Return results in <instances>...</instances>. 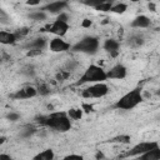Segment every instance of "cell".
<instances>
[{"instance_id":"6da1fadb","label":"cell","mask_w":160,"mask_h":160,"mask_svg":"<svg viewBox=\"0 0 160 160\" xmlns=\"http://www.w3.org/2000/svg\"><path fill=\"white\" fill-rule=\"evenodd\" d=\"M38 122L59 132H66L71 129V119L66 111H55L49 115H41L38 118Z\"/></svg>"},{"instance_id":"7a4b0ae2","label":"cell","mask_w":160,"mask_h":160,"mask_svg":"<svg viewBox=\"0 0 160 160\" xmlns=\"http://www.w3.org/2000/svg\"><path fill=\"white\" fill-rule=\"evenodd\" d=\"M108 80V75H106V70L96 64H91L89 65L84 72L80 75L79 80L76 81V85H91V84H98V82H105Z\"/></svg>"},{"instance_id":"3957f363","label":"cell","mask_w":160,"mask_h":160,"mask_svg":"<svg viewBox=\"0 0 160 160\" xmlns=\"http://www.w3.org/2000/svg\"><path fill=\"white\" fill-rule=\"evenodd\" d=\"M144 100V96H142V91L141 89L139 88H135L128 92H125L122 96H120L115 104H114V108L116 110H124V111H129V110H132L135 109L138 105H140Z\"/></svg>"},{"instance_id":"277c9868","label":"cell","mask_w":160,"mask_h":160,"mask_svg":"<svg viewBox=\"0 0 160 160\" xmlns=\"http://www.w3.org/2000/svg\"><path fill=\"white\" fill-rule=\"evenodd\" d=\"M99 46H100V41H99L98 38H95V36H84L76 44L72 45L71 50L76 51V52L86 54V55H94V54L98 52Z\"/></svg>"},{"instance_id":"5b68a950","label":"cell","mask_w":160,"mask_h":160,"mask_svg":"<svg viewBox=\"0 0 160 160\" xmlns=\"http://www.w3.org/2000/svg\"><path fill=\"white\" fill-rule=\"evenodd\" d=\"M110 89L106 82H98V84H91L86 86L81 91V96L84 99H101L105 98L109 94Z\"/></svg>"},{"instance_id":"8992f818","label":"cell","mask_w":160,"mask_h":160,"mask_svg":"<svg viewBox=\"0 0 160 160\" xmlns=\"http://www.w3.org/2000/svg\"><path fill=\"white\" fill-rule=\"evenodd\" d=\"M158 146H160L158 141H152V140H149V141H140V142L135 144L134 146H131L130 150L126 151L125 156H128V158H139L140 155H142V154L148 152L149 150L155 149V148H158Z\"/></svg>"},{"instance_id":"52a82bcc","label":"cell","mask_w":160,"mask_h":160,"mask_svg":"<svg viewBox=\"0 0 160 160\" xmlns=\"http://www.w3.org/2000/svg\"><path fill=\"white\" fill-rule=\"evenodd\" d=\"M72 48V45L66 41L64 38H56L54 36L52 39L49 40V50L51 52H56V54H62L66 51H70Z\"/></svg>"},{"instance_id":"ba28073f","label":"cell","mask_w":160,"mask_h":160,"mask_svg":"<svg viewBox=\"0 0 160 160\" xmlns=\"http://www.w3.org/2000/svg\"><path fill=\"white\" fill-rule=\"evenodd\" d=\"M70 30V25L68 21H62L59 19H55L49 26H48V31L52 35H55L56 38H64L68 31Z\"/></svg>"},{"instance_id":"9c48e42d","label":"cell","mask_w":160,"mask_h":160,"mask_svg":"<svg viewBox=\"0 0 160 160\" xmlns=\"http://www.w3.org/2000/svg\"><path fill=\"white\" fill-rule=\"evenodd\" d=\"M108 80H124L128 76V69L122 64H115L106 70Z\"/></svg>"},{"instance_id":"30bf717a","label":"cell","mask_w":160,"mask_h":160,"mask_svg":"<svg viewBox=\"0 0 160 160\" xmlns=\"http://www.w3.org/2000/svg\"><path fill=\"white\" fill-rule=\"evenodd\" d=\"M39 94L38 88L32 86V85H26L20 88L19 90H16L12 94V98L15 100H28V99H32Z\"/></svg>"},{"instance_id":"8fae6325","label":"cell","mask_w":160,"mask_h":160,"mask_svg":"<svg viewBox=\"0 0 160 160\" xmlns=\"http://www.w3.org/2000/svg\"><path fill=\"white\" fill-rule=\"evenodd\" d=\"M26 48L29 49V51H39V52H41L44 49L49 48V41L44 36H36V38L29 40Z\"/></svg>"},{"instance_id":"7c38bea8","label":"cell","mask_w":160,"mask_h":160,"mask_svg":"<svg viewBox=\"0 0 160 160\" xmlns=\"http://www.w3.org/2000/svg\"><path fill=\"white\" fill-rule=\"evenodd\" d=\"M69 6V4L66 1H52V2H48L41 10H44L48 14H52V15H60L61 12H64V10Z\"/></svg>"},{"instance_id":"4fadbf2b","label":"cell","mask_w":160,"mask_h":160,"mask_svg":"<svg viewBox=\"0 0 160 160\" xmlns=\"http://www.w3.org/2000/svg\"><path fill=\"white\" fill-rule=\"evenodd\" d=\"M150 25H151V19L142 14L135 16L130 22V26L132 29H148Z\"/></svg>"},{"instance_id":"5bb4252c","label":"cell","mask_w":160,"mask_h":160,"mask_svg":"<svg viewBox=\"0 0 160 160\" xmlns=\"http://www.w3.org/2000/svg\"><path fill=\"white\" fill-rule=\"evenodd\" d=\"M102 49L112 56H116L120 51V42L115 39H106L102 44Z\"/></svg>"},{"instance_id":"9a60e30c","label":"cell","mask_w":160,"mask_h":160,"mask_svg":"<svg viewBox=\"0 0 160 160\" xmlns=\"http://www.w3.org/2000/svg\"><path fill=\"white\" fill-rule=\"evenodd\" d=\"M18 36L15 32H10L6 30H1L0 31V42L2 45H14L18 41Z\"/></svg>"},{"instance_id":"2e32d148","label":"cell","mask_w":160,"mask_h":160,"mask_svg":"<svg viewBox=\"0 0 160 160\" xmlns=\"http://www.w3.org/2000/svg\"><path fill=\"white\" fill-rule=\"evenodd\" d=\"M138 160H160V146L149 150L148 152L140 155L139 158H136Z\"/></svg>"},{"instance_id":"e0dca14e","label":"cell","mask_w":160,"mask_h":160,"mask_svg":"<svg viewBox=\"0 0 160 160\" xmlns=\"http://www.w3.org/2000/svg\"><path fill=\"white\" fill-rule=\"evenodd\" d=\"M55 159V152L52 149H45L40 152H38L31 160H54Z\"/></svg>"},{"instance_id":"ac0fdd59","label":"cell","mask_w":160,"mask_h":160,"mask_svg":"<svg viewBox=\"0 0 160 160\" xmlns=\"http://www.w3.org/2000/svg\"><path fill=\"white\" fill-rule=\"evenodd\" d=\"M29 19L32 21H45L48 19V12H45L44 10H34L29 14Z\"/></svg>"},{"instance_id":"d6986e66","label":"cell","mask_w":160,"mask_h":160,"mask_svg":"<svg viewBox=\"0 0 160 160\" xmlns=\"http://www.w3.org/2000/svg\"><path fill=\"white\" fill-rule=\"evenodd\" d=\"M66 112H68V115H69V118L71 120H80L82 118V115H84V111H82L81 108H71Z\"/></svg>"},{"instance_id":"ffe728a7","label":"cell","mask_w":160,"mask_h":160,"mask_svg":"<svg viewBox=\"0 0 160 160\" xmlns=\"http://www.w3.org/2000/svg\"><path fill=\"white\" fill-rule=\"evenodd\" d=\"M112 2H109V1H101L96 8L95 10L96 11H100V12H111V9H112Z\"/></svg>"},{"instance_id":"44dd1931","label":"cell","mask_w":160,"mask_h":160,"mask_svg":"<svg viewBox=\"0 0 160 160\" xmlns=\"http://www.w3.org/2000/svg\"><path fill=\"white\" fill-rule=\"evenodd\" d=\"M131 140L130 135H126V134H121V135H118L115 138H112L110 141L111 142H115V144H129Z\"/></svg>"},{"instance_id":"7402d4cb","label":"cell","mask_w":160,"mask_h":160,"mask_svg":"<svg viewBox=\"0 0 160 160\" xmlns=\"http://www.w3.org/2000/svg\"><path fill=\"white\" fill-rule=\"evenodd\" d=\"M126 10H128V5L126 4H124V2H116V4L112 5L111 12H114V14H124Z\"/></svg>"},{"instance_id":"603a6c76","label":"cell","mask_w":160,"mask_h":160,"mask_svg":"<svg viewBox=\"0 0 160 160\" xmlns=\"http://www.w3.org/2000/svg\"><path fill=\"white\" fill-rule=\"evenodd\" d=\"M142 42H144V40L140 36H131L129 39V45L130 46H134V48H138V46L142 45Z\"/></svg>"},{"instance_id":"cb8c5ba5","label":"cell","mask_w":160,"mask_h":160,"mask_svg":"<svg viewBox=\"0 0 160 160\" xmlns=\"http://www.w3.org/2000/svg\"><path fill=\"white\" fill-rule=\"evenodd\" d=\"M69 76H70V72H69V71H66V70L64 69V70H60V72H58L56 79H58L59 81H64V80H66Z\"/></svg>"},{"instance_id":"d4e9b609","label":"cell","mask_w":160,"mask_h":160,"mask_svg":"<svg viewBox=\"0 0 160 160\" xmlns=\"http://www.w3.org/2000/svg\"><path fill=\"white\" fill-rule=\"evenodd\" d=\"M62 160H85V159L82 155H79V154H69V155L64 156Z\"/></svg>"},{"instance_id":"484cf974","label":"cell","mask_w":160,"mask_h":160,"mask_svg":"<svg viewBox=\"0 0 160 160\" xmlns=\"http://www.w3.org/2000/svg\"><path fill=\"white\" fill-rule=\"evenodd\" d=\"M81 109H82L84 112H91V111H94L92 105L89 104V102H82V104H81Z\"/></svg>"},{"instance_id":"4316f807","label":"cell","mask_w":160,"mask_h":160,"mask_svg":"<svg viewBox=\"0 0 160 160\" xmlns=\"http://www.w3.org/2000/svg\"><path fill=\"white\" fill-rule=\"evenodd\" d=\"M0 22L1 24H8L9 22L8 21V15L2 9H0Z\"/></svg>"},{"instance_id":"83f0119b","label":"cell","mask_w":160,"mask_h":160,"mask_svg":"<svg viewBox=\"0 0 160 160\" xmlns=\"http://www.w3.org/2000/svg\"><path fill=\"white\" fill-rule=\"evenodd\" d=\"M8 119H9L10 121H16V120H19V119H20V115H19L18 112L10 111V114L8 115Z\"/></svg>"},{"instance_id":"f1b7e54d","label":"cell","mask_w":160,"mask_h":160,"mask_svg":"<svg viewBox=\"0 0 160 160\" xmlns=\"http://www.w3.org/2000/svg\"><path fill=\"white\" fill-rule=\"evenodd\" d=\"M91 24H92V21H91L90 19H84V20L81 21V28L88 29V28H90V26H91Z\"/></svg>"},{"instance_id":"f546056e","label":"cell","mask_w":160,"mask_h":160,"mask_svg":"<svg viewBox=\"0 0 160 160\" xmlns=\"http://www.w3.org/2000/svg\"><path fill=\"white\" fill-rule=\"evenodd\" d=\"M0 160H12V158L9 154L2 152V154H0Z\"/></svg>"},{"instance_id":"4dcf8cb0","label":"cell","mask_w":160,"mask_h":160,"mask_svg":"<svg viewBox=\"0 0 160 160\" xmlns=\"http://www.w3.org/2000/svg\"><path fill=\"white\" fill-rule=\"evenodd\" d=\"M26 4H28V5H30V6H36V5H40V2H39V1H28Z\"/></svg>"},{"instance_id":"1f68e13d","label":"cell","mask_w":160,"mask_h":160,"mask_svg":"<svg viewBox=\"0 0 160 160\" xmlns=\"http://www.w3.org/2000/svg\"><path fill=\"white\" fill-rule=\"evenodd\" d=\"M156 95H158V96H159V98H160V88H159V89H158V90H156Z\"/></svg>"}]
</instances>
